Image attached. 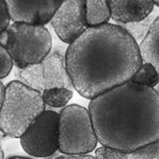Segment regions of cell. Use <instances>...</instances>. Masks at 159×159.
I'll list each match as a JSON object with an SVG mask.
<instances>
[{
  "label": "cell",
  "mask_w": 159,
  "mask_h": 159,
  "mask_svg": "<svg viewBox=\"0 0 159 159\" xmlns=\"http://www.w3.org/2000/svg\"><path fill=\"white\" fill-rule=\"evenodd\" d=\"M65 58L74 89L91 101L131 81L143 64L134 38L108 23L89 28L70 45Z\"/></svg>",
  "instance_id": "cell-1"
},
{
  "label": "cell",
  "mask_w": 159,
  "mask_h": 159,
  "mask_svg": "<svg viewBox=\"0 0 159 159\" xmlns=\"http://www.w3.org/2000/svg\"><path fill=\"white\" fill-rule=\"evenodd\" d=\"M98 143L132 152L159 141V93L129 81L93 98L89 106Z\"/></svg>",
  "instance_id": "cell-2"
},
{
  "label": "cell",
  "mask_w": 159,
  "mask_h": 159,
  "mask_svg": "<svg viewBox=\"0 0 159 159\" xmlns=\"http://www.w3.org/2000/svg\"><path fill=\"white\" fill-rule=\"evenodd\" d=\"M41 92L20 81L6 86V97L1 104L0 129L9 137L20 138L29 126L46 111Z\"/></svg>",
  "instance_id": "cell-3"
},
{
  "label": "cell",
  "mask_w": 159,
  "mask_h": 159,
  "mask_svg": "<svg viewBox=\"0 0 159 159\" xmlns=\"http://www.w3.org/2000/svg\"><path fill=\"white\" fill-rule=\"evenodd\" d=\"M0 44L20 70L39 64L51 53L52 37L45 26L13 23L0 35Z\"/></svg>",
  "instance_id": "cell-4"
},
{
  "label": "cell",
  "mask_w": 159,
  "mask_h": 159,
  "mask_svg": "<svg viewBox=\"0 0 159 159\" xmlns=\"http://www.w3.org/2000/svg\"><path fill=\"white\" fill-rule=\"evenodd\" d=\"M98 143L89 109L78 104L64 107L59 119V150L66 155H84Z\"/></svg>",
  "instance_id": "cell-5"
},
{
  "label": "cell",
  "mask_w": 159,
  "mask_h": 159,
  "mask_svg": "<svg viewBox=\"0 0 159 159\" xmlns=\"http://www.w3.org/2000/svg\"><path fill=\"white\" fill-rule=\"evenodd\" d=\"M17 77L21 80L20 82L41 93L54 88L71 91L74 88L67 70L66 58L58 52L50 53L39 64L20 69Z\"/></svg>",
  "instance_id": "cell-6"
},
{
  "label": "cell",
  "mask_w": 159,
  "mask_h": 159,
  "mask_svg": "<svg viewBox=\"0 0 159 159\" xmlns=\"http://www.w3.org/2000/svg\"><path fill=\"white\" fill-rule=\"evenodd\" d=\"M60 114L45 111L23 135L20 143L24 151L34 157H49L59 150Z\"/></svg>",
  "instance_id": "cell-7"
},
{
  "label": "cell",
  "mask_w": 159,
  "mask_h": 159,
  "mask_svg": "<svg viewBox=\"0 0 159 159\" xmlns=\"http://www.w3.org/2000/svg\"><path fill=\"white\" fill-rule=\"evenodd\" d=\"M51 25L58 37L64 43L73 44L89 28L87 22L86 1H63L54 15Z\"/></svg>",
  "instance_id": "cell-8"
},
{
  "label": "cell",
  "mask_w": 159,
  "mask_h": 159,
  "mask_svg": "<svg viewBox=\"0 0 159 159\" xmlns=\"http://www.w3.org/2000/svg\"><path fill=\"white\" fill-rule=\"evenodd\" d=\"M63 1L58 0H7L13 23L45 26L51 22Z\"/></svg>",
  "instance_id": "cell-9"
},
{
  "label": "cell",
  "mask_w": 159,
  "mask_h": 159,
  "mask_svg": "<svg viewBox=\"0 0 159 159\" xmlns=\"http://www.w3.org/2000/svg\"><path fill=\"white\" fill-rule=\"evenodd\" d=\"M109 2L111 12V19L114 22L121 24L138 23L145 20L154 10L153 1H141V0H126Z\"/></svg>",
  "instance_id": "cell-10"
},
{
  "label": "cell",
  "mask_w": 159,
  "mask_h": 159,
  "mask_svg": "<svg viewBox=\"0 0 159 159\" xmlns=\"http://www.w3.org/2000/svg\"><path fill=\"white\" fill-rule=\"evenodd\" d=\"M143 63H149L159 73V16L153 22L144 40L139 45Z\"/></svg>",
  "instance_id": "cell-11"
},
{
  "label": "cell",
  "mask_w": 159,
  "mask_h": 159,
  "mask_svg": "<svg viewBox=\"0 0 159 159\" xmlns=\"http://www.w3.org/2000/svg\"><path fill=\"white\" fill-rule=\"evenodd\" d=\"M86 15L89 28L107 24L111 18L109 2L104 0H88L86 1Z\"/></svg>",
  "instance_id": "cell-12"
},
{
  "label": "cell",
  "mask_w": 159,
  "mask_h": 159,
  "mask_svg": "<svg viewBox=\"0 0 159 159\" xmlns=\"http://www.w3.org/2000/svg\"><path fill=\"white\" fill-rule=\"evenodd\" d=\"M43 101L46 106L52 107H66L73 98V91L65 88H54L42 93Z\"/></svg>",
  "instance_id": "cell-13"
},
{
  "label": "cell",
  "mask_w": 159,
  "mask_h": 159,
  "mask_svg": "<svg viewBox=\"0 0 159 159\" xmlns=\"http://www.w3.org/2000/svg\"><path fill=\"white\" fill-rule=\"evenodd\" d=\"M157 12L155 13L153 10V12L149 15V16L143 20L141 22L138 23H131V24H121L119 26H121L122 28H124L126 31L131 35V36L134 38V40L137 42L138 45H140L141 42L144 40L145 36L147 35L149 29L152 26L153 22L155 21V19L157 18Z\"/></svg>",
  "instance_id": "cell-14"
},
{
  "label": "cell",
  "mask_w": 159,
  "mask_h": 159,
  "mask_svg": "<svg viewBox=\"0 0 159 159\" xmlns=\"http://www.w3.org/2000/svg\"><path fill=\"white\" fill-rule=\"evenodd\" d=\"M131 82L139 86L153 88L159 83V73L153 65L143 63L141 68L133 76Z\"/></svg>",
  "instance_id": "cell-15"
},
{
  "label": "cell",
  "mask_w": 159,
  "mask_h": 159,
  "mask_svg": "<svg viewBox=\"0 0 159 159\" xmlns=\"http://www.w3.org/2000/svg\"><path fill=\"white\" fill-rule=\"evenodd\" d=\"M127 159H159V141L129 152Z\"/></svg>",
  "instance_id": "cell-16"
},
{
  "label": "cell",
  "mask_w": 159,
  "mask_h": 159,
  "mask_svg": "<svg viewBox=\"0 0 159 159\" xmlns=\"http://www.w3.org/2000/svg\"><path fill=\"white\" fill-rule=\"evenodd\" d=\"M127 154L118 149L102 146L96 150V159H127Z\"/></svg>",
  "instance_id": "cell-17"
},
{
  "label": "cell",
  "mask_w": 159,
  "mask_h": 159,
  "mask_svg": "<svg viewBox=\"0 0 159 159\" xmlns=\"http://www.w3.org/2000/svg\"><path fill=\"white\" fill-rule=\"evenodd\" d=\"M0 60H1V70H0V78L4 79L7 77L13 68V59L7 52V50L0 47Z\"/></svg>",
  "instance_id": "cell-18"
},
{
  "label": "cell",
  "mask_w": 159,
  "mask_h": 159,
  "mask_svg": "<svg viewBox=\"0 0 159 159\" xmlns=\"http://www.w3.org/2000/svg\"><path fill=\"white\" fill-rule=\"evenodd\" d=\"M10 20H11V16H10L6 1H0V32L1 33L11 25Z\"/></svg>",
  "instance_id": "cell-19"
},
{
  "label": "cell",
  "mask_w": 159,
  "mask_h": 159,
  "mask_svg": "<svg viewBox=\"0 0 159 159\" xmlns=\"http://www.w3.org/2000/svg\"><path fill=\"white\" fill-rule=\"evenodd\" d=\"M56 159H96V158L89 156L88 154H84V155H65V156H60Z\"/></svg>",
  "instance_id": "cell-20"
},
{
  "label": "cell",
  "mask_w": 159,
  "mask_h": 159,
  "mask_svg": "<svg viewBox=\"0 0 159 159\" xmlns=\"http://www.w3.org/2000/svg\"><path fill=\"white\" fill-rule=\"evenodd\" d=\"M0 91H1V96H0L1 99H0V102L2 104L5 99V97H6V87H4L3 83H0Z\"/></svg>",
  "instance_id": "cell-21"
},
{
  "label": "cell",
  "mask_w": 159,
  "mask_h": 159,
  "mask_svg": "<svg viewBox=\"0 0 159 159\" xmlns=\"http://www.w3.org/2000/svg\"><path fill=\"white\" fill-rule=\"evenodd\" d=\"M9 159H30V158H27V157H22V156H15V157H11Z\"/></svg>",
  "instance_id": "cell-22"
},
{
  "label": "cell",
  "mask_w": 159,
  "mask_h": 159,
  "mask_svg": "<svg viewBox=\"0 0 159 159\" xmlns=\"http://www.w3.org/2000/svg\"><path fill=\"white\" fill-rule=\"evenodd\" d=\"M153 2H154V5H155V6L159 7V1H153Z\"/></svg>",
  "instance_id": "cell-23"
}]
</instances>
